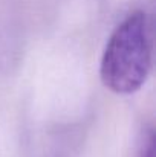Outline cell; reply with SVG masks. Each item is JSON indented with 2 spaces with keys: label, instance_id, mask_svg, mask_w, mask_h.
<instances>
[{
  "label": "cell",
  "instance_id": "6da1fadb",
  "mask_svg": "<svg viewBox=\"0 0 156 157\" xmlns=\"http://www.w3.org/2000/svg\"><path fill=\"white\" fill-rule=\"evenodd\" d=\"M152 67V41L146 12L135 11L113 31L103 53L100 75L104 86L118 95L138 92Z\"/></svg>",
  "mask_w": 156,
  "mask_h": 157
},
{
  "label": "cell",
  "instance_id": "7a4b0ae2",
  "mask_svg": "<svg viewBox=\"0 0 156 157\" xmlns=\"http://www.w3.org/2000/svg\"><path fill=\"white\" fill-rule=\"evenodd\" d=\"M136 157H155V136L152 130H149L144 136V140L139 145Z\"/></svg>",
  "mask_w": 156,
  "mask_h": 157
}]
</instances>
